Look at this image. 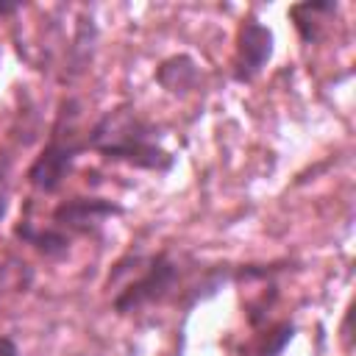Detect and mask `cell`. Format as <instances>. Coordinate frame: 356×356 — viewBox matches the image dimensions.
Masks as SVG:
<instances>
[{
	"instance_id": "cell-1",
	"label": "cell",
	"mask_w": 356,
	"mask_h": 356,
	"mask_svg": "<svg viewBox=\"0 0 356 356\" xmlns=\"http://www.w3.org/2000/svg\"><path fill=\"white\" fill-rule=\"evenodd\" d=\"M159 131L136 108L106 111L86 134V150L100 153L108 161H120L147 172H170L175 156L159 145Z\"/></svg>"
},
{
	"instance_id": "cell-2",
	"label": "cell",
	"mask_w": 356,
	"mask_h": 356,
	"mask_svg": "<svg viewBox=\"0 0 356 356\" xmlns=\"http://www.w3.org/2000/svg\"><path fill=\"white\" fill-rule=\"evenodd\" d=\"M72 108H75V100L61 103V111L47 145L39 150V156L28 167V184L39 192H47V195L58 192L64 178L72 172L75 159L86 150V139H78V134L72 131V120L78 117V111Z\"/></svg>"
},
{
	"instance_id": "cell-3",
	"label": "cell",
	"mask_w": 356,
	"mask_h": 356,
	"mask_svg": "<svg viewBox=\"0 0 356 356\" xmlns=\"http://www.w3.org/2000/svg\"><path fill=\"white\" fill-rule=\"evenodd\" d=\"M181 275L184 270L172 253H153L145 259V270L139 273V278H134L122 292L114 295L111 306L117 314H131L145 306H156L170 298H178Z\"/></svg>"
},
{
	"instance_id": "cell-4",
	"label": "cell",
	"mask_w": 356,
	"mask_h": 356,
	"mask_svg": "<svg viewBox=\"0 0 356 356\" xmlns=\"http://www.w3.org/2000/svg\"><path fill=\"white\" fill-rule=\"evenodd\" d=\"M273 31L261 25L259 19L248 17L242 19L236 31V44H234V61H231V75L236 83H253L267 61L273 58Z\"/></svg>"
},
{
	"instance_id": "cell-5",
	"label": "cell",
	"mask_w": 356,
	"mask_h": 356,
	"mask_svg": "<svg viewBox=\"0 0 356 356\" xmlns=\"http://www.w3.org/2000/svg\"><path fill=\"white\" fill-rule=\"evenodd\" d=\"M122 211L125 209L108 197H72V200H61L53 209V225H58L61 231L67 228L89 231L108 217H120Z\"/></svg>"
},
{
	"instance_id": "cell-6",
	"label": "cell",
	"mask_w": 356,
	"mask_h": 356,
	"mask_svg": "<svg viewBox=\"0 0 356 356\" xmlns=\"http://www.w3.org/2000/svg\"><path fill=\"white\" fill-rule=\"evenodd\" d=\"M156 83L170 92V95H184L189 89H195L197 78H200V67L192 56L186 53H178V56H170L164 58L159 67H156Z\"/></svg>"
},
{
	"instance_id": "cell-7",
	"label": "cell",
	"mask_w": 356,
	"mask_h": 356,
	"mask_svg": "<svg viewBox=\"0 0 356 356\" xmlns=\"http://www.w3.org/2000/svg\"><path fill=\"white\" fill-rule=\"evenodd\" d=\"M14 234H17L22 242H28L31 248H36V250H39L42 256H47V259H61V256L70 250V236H67V231H61L58 225L36 228L33 222L22 220V222L14 228Z\"/></svg>"
},
{
	"instance_id": "cell-8",
	"label": "cell",
	"mask_w": 356,
	"mask_h": 356,
	"mask_svg": "<svg viewBox=\"0 0 356 356\" xmlns=\"http://www.w3.org/2000/svg\"><path fill=\"white\" fill-rule=\"evenodd\" d=\"M292 337H295V325L289 320H281L253 345V356H278L292 342Z\"/></svg>"
},
{
	"instance_id": "cell-9",
	"label": "cell",
	"mask_w": 356,
	"mask_h": 356,
	"mask_svg": "<svg viewBox=\"0 0 356 356\" xmlns=\"http://www.w3.org/2000/svg\"><path fill=\"white\" fill-rule=\"evenodd\" d=\"M8 211V189H6V161L0 159V220Z\"/></svg>"
},
{
	"instance_id": "cell-10",
	"label": "cell",
	"mask_w": 356,
	"mask_h": 356,
	"mask_svg": "<svg viewBox=\"0 0 356 356\" xmlns=\"http://www.w3.org/2000/svg\"><path fill=\"white\" fill-rule=\"evenodd\" d=\"M0 356H19V348L11 337H0Z\"/></svg>"
},
{
	"instance_id": "cell-11",
	"label": "cell",
	"mask_w": 356,
	"mask_h": 356,
	"mask_svg": "<svg viewBox=\"0 0 356 356\" xmlns=\"http://www.w3.org/2000/svg\"><path fill=\"white\" fill-rule=\"evenodd\" d=\"M17 6H11V3H0V14H8V11H14Z\"/></svg>"
}]
</instances>
